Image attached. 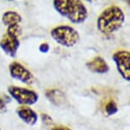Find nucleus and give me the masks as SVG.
I'll use <instances>...</instances> for the list:
<instances>
[{"mask_svg": "<svg viewBox=\"0 0 130 130\" xmlns=\"http://www.w3.org/2000/svg\"><path fill=\"white\" fill-rule=\"evenodd\" d=\"M7 110V107H6V104L4 102V100L3 99L0 98V113H4Z\"/></svg>", "mask_w": 130, "mask_h": 130, "instance_id": "dca6fc26", "label": "nucleus"}, {"mask_svg": "<svg viewBox=\"0 0 130 130\" xmlns=\"http://www.w3.org/2000/svg\"><path fill=\"white\" fill-rule=\"evenodd\" d=\"M39 51L41 53H43V54H46L50 51V45L48 44L47 43H43L39 45Z\"/></svg>", "mask_w": 130, "mask_h": 130, "instance_id": "2eb2a0df", "label": "nucleus"}, {"mask_svg": "<svg viewBox=\"0 0 130 130\" xmlns=\"http://www.w3.org/2000/svg\"><path fill=\"white\" fill-rule=\"evenodd\" d=\"M20 47V41L17 37L5 33L0 41V48L9 57H15Z\"/></svg>", "mask_w": 130, "mask_h": 130, "instance_id": "0eeeda50", "label": "nucleus"}, {"mask_svg": "<svg viewBox=\"0 0 130 130\" xmlns=\"http://www.w3.org/2000/svg\"><path fill=\"white\" fill-rule=\"evenodd\" d=\"M117 70L124 80L130 81V53L127 50L116 51L112 55Z\"/></svg>", "mask_w": 130, "mask_h": 130, "instance_id": "39448f33", "label": "nucleus"}, {"mask_svg": "<svg viewBox=\"0 0 130 130\" xmlns=\"http://www.w3.org/2000/svg\"><path fill=\"white\" fill-rule=\"evenodd\" d=\"M105 111L108 116H112L115 115L118 111V107H117V103L113 101V100H110L106 103L105 106Z\"/></svg>", "mask_w": 130, "mask_h": 130, "instance_id": "f8f14e48", "label": "nucleus"}, {"mask_svg": "<svg viewBox=\"0 0 130 130\" xmlns=\"http://www.w3.org/2000/svg\"><path fill=\"white\" fill-rule=\"evenodd\" d=\"M53 6L60 15L73 24H81L88 18V9L80 0H55Z\"/></svg>", "mask_w": 130, "mask_h": 130, "instance_id": "f03ea898", "label": "nucleus"}, {"mask_svg": "<svg viewBox=\"0 0 130 130\" xmlns=\"http://www.w3.org/2000/svg\"><path fill=\"white\" fill-rule=\"evenodd\" d=\"M125 21L122 9L117 5H111L105 9L96 21L97 29L105 35H111L118 31Z\"/></svg>", "mask_w": 130, "mask_h": 130, "instance_id": "f257e3e1", "label": "nucleus"}, {"mask_svg": "<svg viewBox=\"0 0 130 130\" xmlns=\"http://www.w3.org/2000/svg\"><path fill=\"white\" fill-rule=\"evenodd\" d=\"M16 112L20 118L25 123L30 125V126H33L38 122V114L30 107L22 105L17 109Z\"/></svg>", "mask_w": 130, "mask_h": 130, "instance_id": "1a4fd4ad", "label": "nucleus"}, {"mask_svg": "<svg viewBox=\"0 0 130 130\" xmlns=\"http://www.w3.org/2000/svg\"><path fill=\"white\" fill-rule=\"evenodd\" d=\"M8 92L18 104L25 106L34 105L38 100V94L35 91L26 88L9 86L8 88Z\"/></svg>", "mask_w": 130, "mask_h": 130, "instance_id": "20e7f679", "label": "nucleus"}, {"mask_svg": "<svg viewBox=\"0 0 130 130\" xmlns=\"http://www.w3.org/2000/svg\"><path fill=\"white\" fill-rule=\"evenodd\" d=\"M9 74L11 77L25 84H31L34 81V77L30 71L23 65L17 61H13L9 66Z\"/></svg>", "mask_w": 130, "mask_h": 130, "instance_id": "423d86ee", "label": "nucleus"}, {"mask_svg": "<svg viewBox=\"0 0 130 130\" xmlns=\"http://www.w3.org/2000/svg\"><path fill=\"white\" fill-rule=\"evenodd\" d=\"M45 95L47 97V99L52 104H54L55 105H58V106L63 105L66 100V97L64 93L61 92L59 89H48L46 91Z\"/></svg>", "mask_w": 130, "mask_h": 130, "instance_id": "9b49d317", "label": "nucleus"}, {"mask_svg": "<svg viewBox=\"0 0 130 130\" xmlns=\"http://www.w3.org/2000/svg\"><path fill=\"white\" fill-rule=\"evenodd\" d=\"M86 66L90 72L94 73H99V74H104V73L108 72L110 70L109 65L100 56H95L92 60L88 61Z\"/></svg>", "mask_w": 130, "mask_h": 130, "instance_id": "6e6552de", "label": "nucleus"}, {"mask_svg": "<svg viewBox=\"0 0 130 130\" xmlns=\"http://www.w3.org/2000/svg\"><path fill=\"white\" fill-rule=\"evenodd\" d=\"M0 130H1V129H0Z\"/></svg>", "mask_w": 130, "mask_h": 130, "instance_id": "a211bd4d", "label": "nucleus"}, {"mask_svg": "<svg viewBox=\"0 0 130 130\" xmlns=\"http://www.w3.org/2000/svg\"><path fill=\"white\" fill-rule=\"evenodd\" d=\"M51 130H72V129L66 126H56V127H52Z\"/></svg>", "mask_w": 130, "mask_h": 130, "instance_id": "f3484780", "label": "nucleus"}, {"mask_svg": "<svg viewBox=\"0 0 130 130\" xmlns=\"http://www.w3.org/2000/svg\"><path fill=\"white\" fill-rule=\"evenodd\" d=\"M6 33L9 34V35H12V36H14V37L19 38V36L21 35V27L20 26V25L9 26V27L7 28Z\"/></svg>", "mask_w": 130, "mask_h": 130, "instance_id": "ddd939ff", "label": "nucleus"}, {"mask_svg": "<svg viewBox=\"0 0 130 130\" xmlns=\"http://www.w3.org/2000/svg\"><path fill=\"white\" fill-rule=\"evenodd\" d=\"M2 21L4 25L7 27L11 26L20 25V23L22 21V17L18 12L14 10H8L4 12L2 16Z\"/></svg>", "mask_w": 130, "mask_h": 130, "instance_id": "9d476101", "label": "nucleus"}, {"mask_svg": "<svg viewBox=\"0 0 130 130\" xmlns=\"http://www.w3.org/2000/svg\"><path fill=\"white\" fill-rule=\"evenodd\" d=\"M41 119L45 125H50V124L53 123V119L46 113L41 114Z\"/></svg>", "mask_w": 130, "mask_h": 130, "instance_id": "4468645a", "label": "nucleus"}, {"mask_svg": "<svg viewBox=\"0 0 130 130\" xmlns=\"http://www.w3.org/2000/svg\"><path fill=\"white\" fill-rule=\"evenodd\" d=\"M50 36L54 41L64 47L75 46L80 40V35L75 28L67 25H60L50 31Z\"/></svg>", "mask_w": 130, "mask_h": 130, "instance_id": "7ed1b4c3", "label": "nucleus"}]
</instances>
